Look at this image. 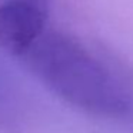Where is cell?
Wrapping results in <instances>:
<instances>
[{
	"mask_svg": "<svg viewBox=\"0 0 133 133\" xmlns=\"http://www.w3.org/2000/svg\"><path fill=\"white\" fill-rule=\"evenodd\" d=\"M22 59L47 89L83 112L107 119L133 113L127 76L79 37L44 32Z\"/></svg>",
	"mask_w": 133,
	"mask_h": 133,
	"instance_id": "obj_1",
	"label": "cell"
},
{
	"mask_svg": "<svg viewBox=\"0 0 133 133\" xmlns=\"http://www.w3.org/2000/svg\"><path fill=\"white\" fill-rule=\"evenodd\" d=\"M52 0H7L0 6V47L22 57L46 32Z\"/></svg>",
	"mask_w": 133,
	"mask_h": 133,
	"instance_id": "obj_2",
	"label": "cell"
}]
</instances>
